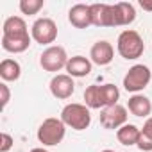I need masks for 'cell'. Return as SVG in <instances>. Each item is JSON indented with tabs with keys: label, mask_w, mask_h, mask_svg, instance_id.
<instances>
[{
	"label": "cell",
	"mask_w": 152,
	"mask_h": 152,
	"mask_svg": "<svg viewBox=\"0 0 152 152\" xmlns=\"http://www.w3.org/2000/svg\"><path fill=\"white\" fill-rule=\"evenodd\" d=\"M2 36H7V38L29 36L25 20L22 16H9V18H6V22L2 25Z\"/></svg>",
	"instance_id": "cell-14"
},
{
	"label": "cell",
	"mask_w": 152,
	"mask_h": 152,
	"mask_svg": "<svg viewBox=\"0 0 152 152\" xmlns=\"http://www.w3.org/2000/svg\"><path fill=\"white\" fill-rule=\"evenodd\" d=\"M68 54L63 47L59 45H50L48 48H45L39 56V64L45 72H59L61 68H66L68 63Z\"/></svg>",
	"instance_id": "cell-5"
},
{
	"label": "cell",
	"mask_w": 152,
	"mask_h": 152,
	"mask_svg": "<svg viewBox=\"0 0 152 152\" xmlns=\"http://www.w3.org/2000/svg\"><path fill=\"white\" fill-rule=\"evenodd\" d=\"M91 66H93V63L88 57L73 56V57L68 59L64 70H66V73L70 77H86V75H90V72H91Z\"/></svg>",
	"instance_id": "cell-13"
},
{
	"label": "cell",
	"mask_w": 152,
	"mask_h": 152,
	"mask_svg": "<svg viewBox=\"0 0 152 152\" xmlns=\"http://www.w3.org/2000/svg\"><path fill=\"white\" fill-rule=\"evenodd\" d=\"M143 132H147L148 136H152V116H148L147 118V122L143 124V129H141Z\"/></svg>",
	"instance_id": "cell-25"
},
{
	"label": "cell",
	"mask_w": 152,
	"mask_h": 152,
	"mask_svg": "<svg viewBox=\"0 0 152 152\" xmlns=\"http://www.w3.org/2000/svg\"><path fill=\"white\" fill-rule=\"evenodd\" d=\"M31 36L39 45H50L57 38V25L52 18H38L31 27Z\"/></svg>",
	"instance_id": "cell-6"
},
{
	"label": "cell",
	"mask_w": 152,
	"mask_h": 152,
	"mask_svg": "<svg viewBox=\"0 0 152 152\" xmlns=\"http://www.w3.org/2000/svg\"><path fill=\"white\" fill-rule=\"evenodd\" d=\"M0 138H2V143H0V152H9L13 148V143H15L13 136L7 134V132H2V134H0Z\"/></svg>",
	"instance_id": "cell-23"
},
{
	"label": "cell",
	"mask_w": 152,
	"mask_h": 152,
	"mask_svg": "<svg viewBox=\"0 0 152 152\" xmlns=\"http://www.w3.org/2000/svg\"><path fill=\"white\" fill-rule=\"evenodd\" d=\"M140 132H141V129H138L136 125L125 124V125H122V127L116 131V138H118V141H120L122 145L131 147V145H136V143H138Z\"/></svg>",
	"instance_id": "cell-18"
},
{
	"label": "cell",
	"mask_w": 152,
	"mask_h": 152,
	"mask_svg": "<svg viewBox=\"0 0 152 152\" xmlns=\"http://www.w3.org/2000/svg\"><path fill=\"white\" fill-rule=\"evenodd\" d=\"M100 124L104 129H120L127 124V107L115 104L100 111Z\"/></svg>",
	"instance_id": "cell-7"
},
{
	"label": "cell",
	"mask_w": 152,
	"mask_h": 152,
	"mask_svg": "<svg viewBox=\"0 0 152 152\" xmlns=\"http://www.w3.org/2000/svg\"><path fill=\"white\" fill-rule=\"evenodd\" d=\"M102 152H115V150H111V148H106V150H102Z\"/></svg>",
	"instance_id": "cell-28"
},
{
	"label": "cell",
	"mask_w": 152,
	"mask_h": 152,
	"mask_svg": "<svg viewBox=\"0 0 152 152\" xmlns=\"http://www.w3.org/2000/svg\"><path fill=\"white\" fill-rule=\"evenodd\" d=\"M84 102L90 109H104V104H102V97H100V86L99 84H91L86 88L84 91Z\"/></svg>",
	"instance_id": "cell-19"
},
{
	"label": "cell",
	"mask_w": 152,
	"mask_h": 152,
	"mask_svg": "<svg viewBox=\"0 0 152 152\" xmlns=\"http://www.w3.org/2000/svg\"><path fill=\"white\" fill-rule=\"evenodd\" d=\"M61 120L66 127H72L75 131H84L91 124L90 107L84 104H77V102L66 104L61 111Z\"/></svg>",
	"instance_id": "cell-2"
},
{
	"label": "cell",
	"mask_w": 152,
	"mask_h": 152,
	"mask_svg": "<svg viewBox=\"0 0 152 152\" xmlns=\"http://www.w3.org/2000/svg\"><path fill=\"white\" fill-rule=\"evenodd\" d=\"M22 75V66L16 59H4L0 63V77L6 83H15Z\"/></svg>",
	"instance_id": "cell-16"
},
{
	"label": "cell",
	"mask_w": 152,
	"mask_h": 152,
	"mask_svg": "<svg viewBox=\"0 0 152 152\" xmlns=\"http://www.w3.org/2000/svg\"><path fill=\"white\" fill-rule=\"evenodd\" d=\"M95 27H113V4H90Z\"/></svg>",
	"instance_id": "cell-12"
},
{
	"label": "cell",
	"mask_w": 152,
	"mask_h": 152,
	"mask_svg": "<svg viewBox=\"0 0 152 152\" xmlns=\"http://www.w3.org/2000/svg\"><path fill=\"white\" fill-rule=\"evenodd\" d=\"M138 148L143 150V152H150L152 150V136H148L147 132H140V138H138Z\"/></svg>",
	"instance_id": "cell-22"
},
{
	"label": "cell",
	"mask_w": 152,
	"mask_h": 152,
	"mask_svg": "<svg viewBox=\"0 0 152 152\" xmlns=\"http://www.w3.org/2000/svg\"><path fill=\"white\" fill-rule=\"evenodd\" d=\"M31 152H48V150H45V148H41V147H38V148H32Z\"/></svg>",
	"instance_id": "cell-27"
},
{
	"label": "cell",
	"mask_w": 152,
	"mask_h": 152,
	"mask_svg": "<svg viewBox=\"0 0 152 152\" xmlns=\"http://www.w3.org/2000/svg\"><path fill=\"white\" fill-rule=\"evenodd\" d=\"M115 57V48L109 41L106 39H100L97 43H93L91 50H90V61L99 64V66H106L113 61Z\"/></svg>",
	"instance_id": "cell-10"
},
{
	"label": "cell",
	"mask_w": 152,
	"mask_h": 152,
	"mask_svg": "<svg viewBox=\"0 0 152 152\" xmlns=\"http://www.w3.org/2000/svg\"><path fill=\"white\" fill-rule=\"evenodd\" d=\"M66 134V125L61 118H47L38 129V140L45 147H54L63 141Z\"/></svg>",
	"instance_id": "cell-3"
},
{
	"label": "cell",
	"mask_w": 152,
	"mask_h": 152,
	"mask_svg": "<svg viewBox=\"0 0 152 152\" xmlns=\"http://www.w3.org/2000/svg\"><path fill=\"white\" fill-rule=\"evenodd\" d=\"M152 79V72L147 64H134L129 68V72L124 77V88L129 93H140L141 90H145L148 86Z\"/></svg>",
	"instance_id": "cell-4"
},
{
	"label": "cell",
	"mask_w": 152,
	"mask_h": 152,
	"mask_svg": "<svg viewBox=\"0 0 152 152\" xmlns=\"http://www.w3.org/2000/svg\"><path fill=\"white\" fill-rule=\"evenodd\" d=\"M50 93L59 99V100H66L73 95L75 91V83H73V77H70L68 73H57L52 77L50 81Z\"/></svg>",
	"instance_id": "cell-8"
},
{
	"label": "cell",
	"mask_w": 152,
	"mask_h": 152,
	"mask_svg": "<svg viewBox=\"0 0 152 152\" xmlns=\"http://www.w3.org/2000/svg\"><path fill=\"white\" fill-rule=\"evenodd\" d=\"M140 7L145 11H152V2H147V0H140Z\"/></svg>",
	"instance_id": "cell-26"
},
{
	"label": "cell",
	"mask_w": 152,
	"mask_h": 152,
	"mask_svg": "<svg viewBox=\"0 0 152 152\" xmlns=\"http://www.w3.org/2000/svg\"><path fill=\"white\" fill-rule=\"evenodd\" d=\"M116 50L118 54L127 59V61H132V59H138L143 56L145 52V43L141 39V36L132 31V29H125L120 32L118 39H116Z\"/></svg>",
	"instance_id": "cell-1"
},
{
	"label": "cell",
	"mask_w": 152,
	"mask_h": 152,
	"mask_svg": "<svg viewBox=\"0 0 152 152\" xmlns=\"http://www.w3.org/2000/svg\"><path fill=\"white\" fill-rule=\"evenodd\" d=\"M0 93H2V109H6V106L9 104L11 100V91H9V86L6 83L0 84Z\"/></svg>",
	"instance_id": "cell-24"
},
{
	"label": "cell",
	"mask_w": 152,
	"mask_h": 152,
	"mask_svg": "<svg viewBox=\"0 0 152 152\" xmlns=\"http://www.w3.org/2000/svg\"><path fill=\"white\" fill-rule=\"evenodd\" d=\"M127 109L134 115V116H140V118H148V115L152 113V102L148 97L145 95H132L127 102Z\"/></svg>",
	"instance_id": "cell-15"
},
{
	"label": "cell",
	"mask_w": 152,
	"mask_h": 152,
	"mask_svg": "<svg viewBox=\"0 0 152 152\" xmlns=\"http://www.w3.org/2000/svg\"><path fill=\"white\" fill-rule=\"evenodd\" d=\"M68 22L75 29H88L93 25L91 22V7L88 4H75L68 11Z\"/></svg>",
	"instance_id": "cell-9"
},
{
	"label": "cell",
	"mask_w": 152,
	"mask_h": 152,
	"mask_svg": "<svg viewBox=\"0 0 152 152\" xmlns=\"http://www.w3.org/2000/svg\"><path fill=\"white\" fill-rule=\"evenodd\" d=\"M31 34L29 36H20V38H7V36H2V48L6 52H11V54H22L29 48L31 45Z\"/></svg>",
	"instance_id": "cell-17"
},
{
	"label": "cell",
	"mask_w": 152,
	"mask_h": 152,
	"mask_svg": "<svg viewBox=\"0 0 152 152\" xmlns=\"http://www.w3.org/2000/svg\"><path fill=\"white\" fill-rule=\"evenodd\" d=\"M100 97H102L104 107H109V106L118 104L120 91H118V88H116L115 84H102V86H100Z\"/></svg>",
	"instance_id": "cell-20"
},
{
	"label": "cell",
	"mask_w": 152,
	"mask_h": 152,
	"mask_svg": "<svg viewBox=\"0 0 152 152\" xmlns=\"http://www.w3.org/2000/svg\"><path fill=\"white\" fill-rule=\"evenodd\" d=\"M18 6H20V11H22L23 15L32 16V15H38V13L43 9L45 0H20Z\"/></svg>",
	"instance_id": "cell-21"
},
{
	"label": "cell",
	"mask_w": 152,
	"mask_h": 152,
	"mask_svg": "<svg viewBox=\"0 0 152 152\" xmlns=\"http://www.w3.org/2000/svg\"><path fill=\"white\" fill-rule=\"evenodd\" d=\"M136 20V9L129 2H118L113 4V27L131 25Z\"/></svg>",
	"instance_id": "cell-11"
}]
</instances>
